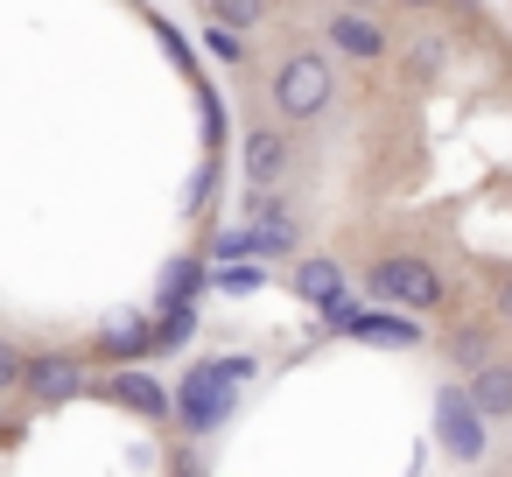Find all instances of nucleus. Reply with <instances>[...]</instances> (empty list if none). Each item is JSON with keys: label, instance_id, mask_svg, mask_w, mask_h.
Segmentation results:
<instances>
[{"label": "nucleus", "instance_id": "f257e3e1", "mask_svg": "<svg viewBox=\"0 0 512 477\" xmlns=\"http://www.w3.org/2000/svg\"><path fill=\"white\" fill-rule=\"evenodd\" d=\"M260 372L253 351H225V358H197L183 379H176V428L183 435H218L232 414H239V386Z\"/></svg>", "mask_w": 512, "mask_h": 477}, {"label": "nucleus", "instance_id": "f03ea898", "mask_svg": "<svg viewBox=\"0 0 512 477\" xmlns=\"http://www.w3.org/2000/svg\"><path fill=\"white\" fill-rule=\"evenodd\" d=\"M267 106H274L288 127L323 120V113L337 106V64H330V50H288V57L274 64V78H267Z\"/></svg>", "mask_w": 512, "mask_h": 477}, {"label": "nucleus", "instance_id": "7ed1b4c3", "mask_svg": "<svg viewBox=\"0 0 512 477\" xmlns=\"http://www.w3.org/2000/svg\"><path fill=\"white\" fill-rule=\"evenodd\" d=\"M365 295H372L379 309L421 323V316H435V309L449 302V281H442V267L421 260V253H379V260L365 267Z\"/></svg>", "mask_w": 512, "mask_h": 477}, {"label": "nucleus", "instance_id": "20e7f679", "mask_svg": "<svg viewBox=\"0 0 512 477\" xmlns=\"http://www.w3.org/2000/svg\"><path fill=\"white\" fill-rule=\"evenodd\" d=\"M435 442L456 456V463H477L491 449V428L477 421V407L463 400V386H435Z\"/></svg>", "mask_w": 512, "mask_h": 477}, {"label": "nucleus", "instance_id": "39448f33", "mask_svg": "<svg viewBox=\"0 0 512 477\" xmlns=\"http://www.w3.org/2000/svg\"><path fill=\"white\" fill-rule=\"evenodd\" d=\"M22 393H29L36 407H64V400H78V393H85V358H78V351H29V365H22Z\"/></svg>", "mask_w": 512, "mask_h": 477}, {"label": "nucleus", "instance_id": "423d86ee", "mask_svg": "<svg viewBox=\"0 0 512 477\" xmlns=\"http://www.w3.org/2000/svg\"><path fill=\"white\" fill-rule=\"evenodd\" d=\"M113 407H127V414H141V421H169L176 414V386H162L155 372H141V365H127V372H106V386H99Z\"/></svg>", "mask_w": 512, "mask_h": 477}, {"label": "nucleus", "instance_id": "0eeeda50", "mask_svg": "<svg viewBox=\"0 0 512 477\" xmlns=\"http://www.w3.org/2000/svg\"><path fill=\"white\" fill-rule=\"evenodd\" d=\"M323 36H330V50H344L351 64H379V57L393 50L386 22H379V15H365V8H337V15L323 22Z\"/></svg>", "mask_w": 512, "mask_h": 477}, {"label": "nucleus", "instance_id": "6e6552de", "mask_svg": "<svg viewBox=\"0 0 512 477\" xmlns=\"http://www.w3.org/2000/svg\"><path fill=\"white\" fill-rule=\"evenodd\" d=\"M288 134L281 127H253L246 141H239V169H246V183H253V197H274V183L288 176Z\"/></svg>", "mask_w": 512, "mask_h": 477}, {"label": "nucleus", "instance_id": "1a4fd4ad", "mask_svg": "<svg viewBox=\"0 0 512 477\" xmlns=\"http://www.w3.org/2000/svg\"><path fill=\"white\" fill-rule=\"evenodd\" d=\"M344 337L365 344V351H421V344H428V330H421L414 316H393V309H358V316L344 323Z\"/></svg>", "mask_w": 512, "mask_h": 477}, {"label": "nucleus", "instance_id": "9d476101", "mask_svg": "<svg viewBox=\"0 0 512 477\" xmlns=\"http://www.w3.org/2000/svg\"><path fill=\"white\" fill-rule=\"evenodd\" d=\"M99 358H113V372H127L134 358H155V316H141V309L113 316L99 330Z\"/></svg>", "mask_w": 512, "mask_h": 477}, {"label": "nucleus", "instance_id": "9b49d317", "mask_svg": "<svg viewBox=\"0 0 512 477\" xmlns=\"http://www.w3.org/2000/svg\"><path fill=\"white\" fill-rule=\"evenodd\" d=\"M288 288L309 302V309H330L337 295H351V281H344V267L337 260H323V253H309V260H295V274H288Z\"/></svg>", "mask_w": 512, "mask_h": 477}, {"label": "nucleus", "instance_id": "f8f14e48", "mask_svg": "<svg viewBox=\"0 0 512 477\" xmlns=\"http://www.w3.org/2000/svg\"><path fill=\"white\" fill-rule=\"evenodd\" d=\"M463 400L477 407V421L491 428V421H512V365L498 358V365H484V372H470V386H463Z\"/></svg>", "mask_w": 512, "mask_h": 477}, {"label": "nucleus", "instance_id": "ddd939ff", "mask_svg": "<svg viewBox=\"0 0 512 477\" xmlns=\"http://www.w3.org/2000/svg\"><path fill=\"white\" fill-rule=\"evenodd\" d=\"M204 288H211V260H169L155 281V309H197Z\"/></svg>", "mask_w": 512, "mask_h": 477}, {"label": "nucleus", "instance_id": "4468645a", "mask_svg": "<svg viewBox=\"0 0 512 477\" xmlns=\"http://www.w3.org/2000/svg\"><path fill=\"white\" fill-rule=\"evenodd\" d=\"M442 358H449L456 372H484V365H498V330H491V323H456V330L442 337Z\"/></svg>", "mask_w": 512, "mask_h": 477}, {"label": "nucleus", "instance_id": "2eb2a0df", "mask_svg": "<svg viewBox=\"0 0 512 477\" xmlns=\"http://www.w3.org/2000/svg\"><path fill=\"white\" fill-rule=\"evenodd\" d=\"M246 225L260 232L267 260H288V253H295V218H288L281 197H253V204H246Z\"/></svg>", "mask_w": 512, "mask_h": 477}, {"label": "nucleus", "instance_id": "dca6fc26", "mask_svg": "<svg viewBox=\"0 0 512 477\" xmlns=\"http://www.w3.org/2000/svg\"><path fill=\"white\" fill-rule=\"evenodd\" d=\"M267 281H274V274H267L260 260H246V267H211V288H218V295H260Z\"/></svg>", "mask_w": 512, "mask_h": 477}, {"label": "nucleus", "instance_id": "f3484780", "mask_svg": "<svg viewBox=\"0 0 512 477\" xmlns=\"http://www.w3.org/2000/svg\"><path fill=\"white\" fill-rule=\"evenodd\" d=\"M197 337V309H155V351H183Z\"/></svg>", "mask_w": 512, "mask_h": 477}, {"label": "nucleus", "instance_id": "a211bd4d", "mask_svg": "<svg viewBox=\"0 0 512 477\" xmlns=\"http://www.w3.org/2000/svg\"><path fill=\"white\" fill-rule=\"evenodd\" d=\"M267 22V8H253V0H218V8H211V29H260Z\"/></svg>", "mask_w": 512, "mask_h": 477}, {"label": "nucleus", "instance_id": "6ab92c4d", "mask_svg": "<svg viewBox=\"0 0 512 477\" xmlns=\"http://www.w3.org/2000/svg\"><path fill=\"white\" fill-rule=\"evenodd\" d=\"M442 57H449V43H442V36H414V43H407V71H414V78L442 71Z\"/></svg>", "mask_w": 512, "mask_h": 477}, {"label": "nucleus", "instance_id": "aec40b11", "mask_svg": "<svg viewBox=\"0 0 512 477\" xmlns=\"http://www.w3.org/2000/svg\"><path fill=\"white\" fill-rule=\"evenodd\" d=\"M22 365H29V351H15L0 337V393H22Z\"/></svg>", "mask_w": 512, "mask_h": 477}, {"label": "nucleus", "instance_id": "412c9836", "mask_svg": "<svg viewBox=\"0 0 512 477\" xmlns=\"http://www.w3.org/2000/svg\"><path fill=\"white\" fill-rule=\"evenodd\" d=\"M211 57H218V64H246V43H239L232 29H211Z\"/></svg>", "mask_w": 512, "mask_h": 477}, {"label": "nucleus", "instance_id": "4be33fe9", "mask_svg": "<svg viewBox=\"0 0 512 477\" xmlns=\"http://www.w3.org/2000/svg\"><path fill=\"white\" fill-rule=\"evenodd\" d=\"M316 316H323V330H337V337H344V323L358 316V295H337V302H330V309H316Z\"/></svg>", "mask_w": 512, "mask_h": 477}, {"label": "nucleus", "instance_id": "5701e85b", "mask_svg": "<svg viewBox=\"0 0 512 477\" xmlns=\"http://www.w3.org/2000/svg\"><path fill=\"white\" fill-rule=\"evenodd\" d=\"M498 316L512 323V274H498Z\"/></svg>", "mask_w": 512, "mask_h": 477}]
</instances>
